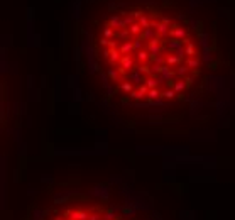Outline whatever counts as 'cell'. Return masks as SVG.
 <instances>
[{"instance_id":"obj_1","label":"cell","mask_w":235,"mask_h":220,"mask_svg":"<svg viewBox=\"0 0 235 220\" xmlns=\"http://www.w3.org/2000/svg\"><path fill=\"white\" fill-rule=\"evenodd\" d=\"M90 51L108 92L132 107L183 103L205 80V52L191 22L162 4L112 7L91 27Z\"/></svg>"},{"instance_id":"obj_2","label":"cell","mask_w":235,"mask_h":220,"mask_svg":"<svg viewBox=\"0 0 235 220\" xmlns=\"http://www.w3.org/2000/svg\"><path fill=\"white\" fill-rule=\"evenodd\" d=\"M34 220H147L132 203L103 190H68L52 198Z\"/></svg>"}]
</instances>
